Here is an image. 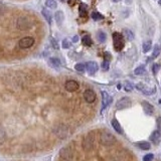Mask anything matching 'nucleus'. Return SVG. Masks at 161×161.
Returning <instances> with one entry per match:
<instances>
[{
    "label": "nucleus",
    "mask_w": 161,
    "mask_h": 161,
    "mask_svg": "<svg viewBox=\"0 0 161 161\" xmlns=\"http://www.w3.org/2000/svg\"><path fill=\"white\" fill-rule=\"evenodd\" d=\"M113 42H114V48L116 52H121L125 45V40L123 35L118 32L113 33Z\"/></svg>",
    "instance_id": "f257e3e1"
},
{
    "label": "nucleus",
    "mask_w": 161,
    "mask_h": 161,
    "mask_svg": "<svg viewBox=\"0 0 161 161\" xmlns=\"http://www.w3.org/2000/svg\"><path fill=\"white\" fill-rule=\"evenodd\" d=\"M100 141H101V144H103L105 146H111V145L115 144L116 138L113 134H111L109 132H104L101 134Z\"/></svg>",
    "instance_id": "f03ea898"
},
{
    "label": "nucleus",
    "mask_w": 161,
    "mask_h": 161,
    "mask_svg": "<svg viewBox=\"0 0 161 161\" xmlns=\"http://www.w3.org/2000/svg\"><path fill=\"white\" fill-rule=\"evenodd\" d=\"M31 27V21L27 17H20L17 20V28L20 30H26Z\"/></svg>",
    "instance_id": "7ed1b4c3"
},
{
    "label": "nucleus",
    "mask_w": 161,
    "mask_h": 161,
    "mask_svg": "<svg viewBox=\"0 0 161 161\" xmlns=\"http://www.w3.org/2000/svg\"><path fill=\"white\" fill-rule=\"evenodd\" d=\"M34 44V38L31 36H25L19 40L18 45L20 48H29Z\"/></svg>",
    "instance_id": "20e7f679"
},
{
    "label": "nucleus",
    "mask_w": 161,
    "mask_h": 161,
    "mask_svg": "<svg viewBox=\"0 0 161 161\" xmlns=\"http://www.w3.org/2000/svg\"><path fill=\"white\" fill-rule=\"evenodd\" d=\"M94 142H95V136L93 134H88L84 139L83 142V147L85 150H91L94 147Z\"/></svg>",
    "instance_id": "39448f33"
},
{
    "label": "nucleus",
    "mask_w": 161,
    "mask_h": 161,
    "mask_svg": "<svg viewBox=\"0 0 161 161\" xmlns=\"http://www.w3.org/2000/svg\"><path fill=\"white\" fill-rule=\"evenodd\" d=\"M136 88H137V90H139L140 92H142L144 95H147V96L153 95L156 92V89L154 87L153 88H149V87H147V86L142 84V83H138L137 85H136Z\"/></svg>",
    "instance_id": "423d86ee"
},
{
    "label": "nucleus",
    "mask_w": 161,
    "mask_h": 161,
    "mask_svg": "<svg viewBox=\"0 0 161 161\" xmlns=\"http://www.w3.org/2000/svg\"><path fill=\"white\" fill-rule=\"evenodd\" d=\"M129 107H131V100L128 97L121 98L117 102V104H116V108H117L118 110H124V109L129 108Z\"/></svg>",
    "instance_id": "0eeeda50"
},
{
    "label": "nucleus",
    "mask_w": 161,
    "mask_h": 161,
    "mask_svg": "<svg viewBox=\"0 0 161 161\" xmlns=\"http://www.w3.org/2000/svg\"><path fill=\"white\" fill-rule=\"evenodd\" d=\"M59 155L64 160H70L73 158V151L69 147H63L59 151Z\"/></svg>",
    "instance_id": "6e6552de"
},
{
    "label": "nucleus",
    "mask_w": 161,
    "mask_h": 161,
    "mask_svg": "<svg viewBox=\"0 0 161 161\" xmlns=\"http://www.w3.org/2000/svg\"><path fill=\"white\" fill-rule=\"evenodd\" d=\"M84 99H85L86 102L89 103V104L94 103L95 100H96V93L91 89L86 90L85 93H84Z\"/></svg>",
    "instance_id": "1a4fd4ad"
},
{
    "label": "nucleus",
    "mask_w": 161,
    "mask_h": 161,
    "mask_svg": "<svg viewBox=\"0 0 161 161\" xmlns=\"http://www.w3.org/2000/svg\"><path fill=\"white\" fill-rule=\"evenodd\" d=\"M111 102H112V97L106 91H102V111L107 108Z\"/></svg>",
    "instance_id": "9d476101"
},
{
    "label": "nucleus",
    "mask_w": 161,
    "mask_h": 161,
    "mask_svg": "<svg viewBox=\"0 0 161 161\" xmlns=\"http://www.w3.org/2000/svg\"><path fill=\"white\" fill-rule=\"evenodd\" d=\"M79 87H80L79 83L75 80H67V83H65V85H64V88L68 92H75V91H77L79 89Z\"/></svg>",
    "instance_id": "9b49d317"
},
{
    "label": "nucleus",
    "mask_w": 161,
    "mask_h": 161,
    "mask_svg": "<svg viewBox=\"0 0 161 161\" xmlns=\"http://www.w3.org/2000/svg\"><path fill=\"white\" fill-rule=\"evenodd\" d=\"M98 64L96 62H88L86 64V69H87V72L89 73V75H95L96 73L98 72Z\"/></svg>",
    "instance_id": "f8f14e48"
},
{
    "label": "nucleus",
    "mask_w": 161,
    "mask_h": 161,
    "mask_svg": "<svg viewBox=\"0 0 161 161\" xmlns=\"http://www.w3.org/2000/svg\"><path fill=\"white\" fill-rule=\"evenodd\" d=\"M54 133L57 136L60 138H64L65 136L68 135V128L65 127L64 125H59V126H57V128L54 129Z\"/></svg>",
    "instance_id": "ddd939ff"
},
{
    "label": "nucleus",
    "mask_w": 161,
    "mask_h": 161,
    "mask_svg": "<svg viewBox=\"0 0 161 161\" xmlns=\"http://www.w3.org/2000/svg\"><path fill=\"white\" fill-rule=\"evenodd\" d=\"M142 107L145 114L147 115H152L154 113V107L150 103H148L147 101H143L142 102Z\"/></svg>",
    "instance_id": "4468645a"
},
{
    "label": "nucleus",
    "mask_w": 161,
    "mask_h": 161,
    "mask_svg": "<svg viewBox=\"0 0 161 161\" xmlns=\"http://www.w3.org/2000/svg\"><path fill=\"white\" fill-rule=\"evenodd\" d=\"M54 18H55V21H57V23L58 25H62V23L64 22V12L62 11V10H58V11L55 12Z\"/></svg>",
    "instance_id": "2eb2a0df"
},
{
    "label": "nucleus",
    "mask_w": 161,
    "mask_h": 161,
    "mask_svg": "<svg viewBox=\"0 0 161 161\" xmlns=\"http://www.w3.org/2000/svg\"><path fill=\"white\" fill-rule=\"evenodd\" d=\"M48 64L50 65L52 68L54 69H58L60 67V60L58 58H50L48 59Z\"/></svg>",
    "instance_id": "dca6fc26"
},
{
    "label": "nucleus",
    "mask_w": 161,
    "mask_h": 161,
    "mask_svg": "<svg viewBox=\"0 0 161 161\" xmlns=\"http://www.w3.org/2000/svg\"><path fill=\"white\" fill-rule=\"evenodd\" d=\"M42 16L45 18V20L48 22V24H52V14H50L49 10H47V8H42Z\"/></svg>",
    "instance_id": "f3484780"
},
{
    "label": "nucleus",
    "mask_w": 161,
    "mask_h": 161,
    "mask_svg": "<svg viewBox=\"0 0 161 161\" xmlns=\"http://www.w3.org/2000/svg\"><path fill=\"white\" fill-rule=\"evenodd\" d=\"M112 126H113V128L115 129L116 132H118L119 134H123V129H122V127H121L120 123L118 122V120L113 119L112 120Z\"/></svg>",
    "instance_id": "a211bd4d"
},
{
    "label": "nucleus",
    "mask_w": 161,
    "mask_h": 161,
    "mask_svg": "<svg viewBox=\"0 0 161 161\" xmlns=\"http://www.w3.org/2000/svg\"><path fill=\"white\" fill-rule=\"evenodd\" d=\"M160 133H161V132H159L158 130L153 131L152 134L150 135V140L152 141V142H154V143H157V142H158V140H159V138H160Z\"/></svg>",
    "instance_id": "6ab92c4d"
},
{
    "label": "nucleus",
    "mask_w": 161,
    "mask_h": 161,
    "mask_svg": "<svg viewBox=\"0 0 161 161\" xmlns=\"http://www.w3.org/2000/svg\"><path fill=\"white\" fill-rule=\"evenodd\" d=\"M137 146L141 149V150H149L151 145L149 142H147V141H142V142H138L137 143Z\"/></svg>",
    "instance_id": "aec40b11"
},
{
    "label": "nucleus",
    "mask_w": 161,
    "mask_h": 161,
    "mask_svg": "<svg viewBox=\"0 0 161 161\" xmlns=\"http://www.w3.org/2000/svg\"><path fill=\"white\" fill-rule=\"evenodd\" d=\"M45 6L49 9H55L58 6V3L55 2V0H47L45 1Z\"/></svg>",
    "instance_id": "412c9836"
},
{
    "label": "nucleus",
    "mask_w": 161,
    "mask_h": 161,
    "mask_svg": "<svg viewBox=\"0 0 161 161\" xmlns=\"http://www.w3.org/2000/svg\"><path fill=\"white\" fill-rule=\"evenodd\" d=\"M146 73V69H145V67L144 65H139L138 68H136L135 70H134V74L137 75H142Z\"/></svg>",
    "instance_id": "4be33fe9"
},
{
    "label": "nucleus",
    "mask_w": 161,
    "mask_h": 161,
    "mask_svg": "<svg viewBox=\"0 0 161 161\" xmlns=\"http://www.w3.org/2000/svg\"><path fill=\"white\" fill-rule=\"evenodd\" d=\"M82 42L84 45H87V47H90V45H92V38H91L90 35H85V36L82 38Z\"/></svg>",
    "instance_id": "5701e85b"
},
{
    "label": "nucleus",
    "mask_w": 161,
    "mask_h": 161,
    "mask_svg": "<svg viewBox=\"0 0 161 161\" xmlns=\"http://www.w3.org/2000/svg\"><path fill=\"white\" fill-rule=\"evenodd\" d=\"M97 39H98V42H106V39H107V36H106V34H105V32H103V31H100L98 32V34H97Z\"/></svg>",
    "instance_id": "b1692460"
},
{
    "label": "nucleus",
    "mask_w": 161,
    "mask_h": 161,
    "mask_svg": "<svg viewBox=\"0 0 161 161\" xmlns=\"http://www.w3.org/2000/svg\"><path fill=\"white\" fill-rule=\"evenodd\" d=\"M87 5L86 4H80V8H79V10H80V16H83V17H85L86 15H87Z\"/></svg>",
    "instance_id": "393cba45"
},
{
    "label": "nucleus",
    "mask_w": 161,
    "mask_h": 161,
    "mask_svg": "<svg viewBox=\"0 0 161 161\" xmlns=\"http://www.w3.org/2000/svg\"><path fill=\"white\" fill-rule=\"evenodd\" d=\"M151 47H152V42L151 40H147L143 43V52L144 53H148L151 49Z\"/></svg>",
    "instance_id": "a878e982"
},
{
    "label": "nucleus",
    "mask_w": 161,
    "mask_h": 161,
    "mask_svg": "<svg viewBox=\"0 0 161 161\" xmlns=\"http://www.w3.org/2000/svg\"><path fill=\"white\" fill-rule=\"evenodd\" d=\"M92 18L94 20H96V21H98V20H102L104 18V16L101 13H99L98 11H94L92 13Z\"/></svg>",
    "instance_id": "bb28decb"
},
{
    "label": "nucleus",
    "mask_w": 161,
    "mask_h": 161,
    "mask_svg": "<svg viewBox=\"0 0 161 161\" xmlns=\"http://www.w3.org/2000/svg\"><path fill=\"white\" fill-rule=\"evenodd\" d=\"M75 69L78 70V72L80 73H84L85 69H86V64H77L75 65Z\"/></svg>",
    "instance_id": "cd10ccee"
},
{
    "label": "nucleus",
    "mask_w": 161,
    "mask_h": 161,
    "mask_svg": "<svg viewBox=\"0 0 161 161\" xmlns=\"http://www.w3.org/2000/svg\"><path fill=\"white\" fill-rule=\"evenodd\" d=\"M124 33H125L126 38H127L128 40H132V39L134 38V34H133L132 31H131V30H129V29H125V30H124Z\"/></svg>",
    "instance_id": "c85d7f7f"
},
{
    "label": "nucleus",
    "mask_w": 161,
    "mask_h": 161,
    "mask_svg": "<svg viewBox=\"0 0 161 161\" xmlns=\"http://www.w3.org/2000/svg\"><path fill=\"white\" fill-rule=\"evenodd\" d=\"M70 45H72V42H69V39L68 38H64L63 40V42H62V47L64 48H69L70 47Z\"/></svg>",
    "instance_id": "c756f323"
},
{
    "label": "nucleus",
    "mask_w": 161,
    "mask_h": 161,
    "mask_svg": "<svg viewBox=\"0 0 161 161\" xmlns=\"http://www.w3.org/2000/svg\"><path fill=\"white\" fill-rule=\"evenodd\" d=\"M109 67H110V62H109V60L104 59V62L102 63V69L104 70H108L109 69Z\"/></svg>",
    "instance_id": "7c9ffc66"
},
{
    "label": "nucleus",
    "mask_w": 161,
    "mask_h": 161,
    "mask_svg": "<svg viewBox=\"0 0 161 161\" xmlns=\"http://www.w3.org/2000/svg\"><path fill=\"white\" fill-rule=\"evenodd\" d=\"M154 158V155L152 153H149V154H146L144 157H143V161H152V159Z\"/></svg>",
    "instance_id": "2f4dec72"
},
{
    "label": "nucleus",
    "mask_w": 161,
    "mask_h": 161,
    "mask_svg": "<svg viewBox=\"0 0 161 161\" xmlns=\"http://www.w3.org/2000/svg\"><path fill=\"white\" fill-rule=\"evenodd\" d=\"M159 53H160V47H158V45H155L154 50H153V55H152V57H153V58L158 57V54H159Z\"/></svg>",
    "instance_id": "473e14b6"
},
{
    "label": "nucleus",
    "mask_w": 161,
    "mask_h": 161,
    "mask_svg": "<svg viewBox=\"0 0 161 161\" xmlns=\"http://www.w3.org/2000/svg\"><path fill=\"white\" fill-rule=\"evenodd\" d=\"M133 90V86L131 83L127 82L125 84V91H127V92H131V91Z\"/></svg>",
    "instance_id": "72a5a7b5"
},
{
    "label": "nucleus",
    "mask_w": 161,
    "mask_h": 161,
    "mask_svg": "<svg viewBox=\"0 0 161 161\" xmlns=\"http://www.w3.org/2000/svg\"><path fill=\"white\" fill-rule=\"evenodd\" d=\"M50 44L53 45V48H55V49H58V42H57V40H55L54 38H50Z\"/></svg>",
    "instance_id": "f704fd0d"
},
{
    "label": "nucleus",
    "mask_w": 161,
    "mask_h": 161,
    "mask_svg": "<svg viewBox=\"0 0 161 161\" xmlns=\"http://www.w3.org/2000/svg\"><path fill=\"white\" fill-rule=\"evenodd\" d=\"M152 69H153V74H154V75H156V74L158 73V70H159V65H158L157 64H153V67H152Z\"/></svg>",
    "instance_id": "c9c22d12"
},
{
    "label": "nucleus",
    "mask_w": 161,
    "mask_h": 161,
    "mask_svg": "<svg viewBox=\"0 0 161 161\" xmlns=\"http://www.w3.org/2000/svg\"><path fill=\"white\" fill-rule=\"evenodd\" d=\"M156 122H157L158 131H159V132H161V117H158V118H157V121H156Z\"/></svg>",
    "instance_id": "e433bc0d"
},
{
    "label": "nucleus",
    "mask_w": 161,
    "mask_h": 161,
    "mask_svg": "<svg viewBox=\"0 0 161 161\" xmlns=\"http://www.w3.org/2000/svg\"><path fill=\"white\" fill-rule=\"evenodd\" d=\"M105 59L106 60H110L111 59V54L109 53H105Z\"/></svg>",
    "instance_id": "4c0bfd02"
},
{
    "label": "nucleus",
    "mask_w": 161,
    "mask_h": 161,
    "mask_svg": "<svg viewBox=\"0 0 161 161\" xmlns=\"http://www.w3.org/2000/svg\"><path fill=\"white\" fill-rule=\"evenodd\" d=\"M78 40H79V37L77 36V35H75V36H74V38H73V42H77Z\"/></svg>",
    "instance_id": "58836bf2"
},
{
    "label": "nucleus",
    "mask_w": 161,
    "mask_h": 161,
    "mask_svg": "<svg viewBox=\"0 0 161 161\" xmlns=\"http://www.w3.org/2000/svg\"><path fill=\"white\" fill-rule=\"evenodd\" d=\"M74 3H75V0H69V4L73 5Z\"/></svg>",
    "instance_id": "ea45409f"
},
{
    "label": "nucleus",
    "mask_w": 161,
    "mask_h": 161,
    "mask_svg": "<svg viewBox=\"0 0 161 161\" xmlns=\"http://www.w3.org/2000/svg\"><path fill=\"white\" fill-rule=\"evenodd\" d=\"M114 1H115V2H118V1H120V0H114Z\"/></svg>",
    "instance_id": "a19ab883"
},
{
    "label": "nucleus",
    "mask_w": 161,
    "mask_h": 161,
    "mask_svg": "<svg viewBox=\"0 0 161 161\" xmlns=\"http://www.w3.org/2000/svg\"><path fill=\"white\" fill-rule=\"evenodd\" d=\"M159 4L161 5V0H159Z\"/></svg>",
    "instance_id": "79ce46f5"
},
{
    "label": "nucleus",
    "mask_w": 161,
    "mask_h": 161,
    "mask_svg": "<svg viewBox=\"0 0 161 161\" xmlns=\"http://www.w3.org/2000/svg\"><path fill=\"white\" fill-rule=\"evenodd\" d=\"M60 1H63V2H64V1H65V0H60Z\"/></svg>",
    "instance_id": "37998d69"
}]
</instances>
